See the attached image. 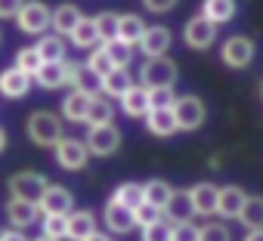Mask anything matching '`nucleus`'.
Masks as SVG:
<instances>
[{
	"label": "nucleus",
	"mask_w": 263,
	"mask_h": 241,
	"mask_svg": "<svg viewBox=\"0 0 263 241\" xmlns=\"http://www.w3.org/2000/svg\"><path fill=\"white\" fill-rule=\"evenodd\" d=\"M164 216H161V210L158 207H152V204H140V207H134V223L140 226V229H146V226H155V223H161Z\"/></svg>",
	"instance_id": "e433bc0d"
},
{
	"label": "nucleus",
	"mask_w": 263,
	"mask_h": 241,
	"mask_svg": "<svg viewBox=\"0 0 263 241\" xmlns=\"http://www.w3.org/2000/svg\"><path fill=\"white\" fill-rule=\"evenodd\" d=\"M146 127H149V133H155V136H174V133H177L174 111H171V108H152V111L146 114Z\"/></svg>",
	"instance_id": "5701e85b"
},
{
	"label": "nucleus",
	"mask_w": 263,
	"mask_h": 241,
	"mask_svg": "<svg viewBox=\"0 0 263 241\" xmlns=\"http://www.w3.org/2000/svg\"><path fill=\"white\" fill-rule=\"evenodd\" d=\"M44 62H41V56H37V50L34 47H22L19 53H16V62H13V68H19L22 74H28L31 81H34V74H37V68H41Z\"/></svg>",
	"instance_id": "473e14b6"
},
{
	"label": "nucleus",
	"mask_w": 263,
	"mask_h": 241,
	"mask_svg": "<svg viewBox=\"0 0 263 241\" xmlns=\"http://www.w3.org/2000/svg\"><path fill=\"white\" fill-rule=\"evenodd\" d=\"M50 179L37 170H19L16 176H10V198L13 201H28V204H37L41 195L47 192Z\"/></svg>",
	"instance_id": "f03ea898"
},
{
	"label": "nucleus",
	"mask_w": 263,
	"mask_h": 241,
	"mask_svg": "<svg viewBox=\"0 0 263 241\" xmlns=\"http://www.w3.org/2000/svg\"><path fill=\"white\" fill-rule=\"evenodd\" d=\"M81 19H84V16H81V10H78L74 4H59V7L53 10V16H50V28L62 37V34H71Z\"/></svg>",
	"instance_id": "aec40b11"
},
{
	"label": "nucleus",
	"mask_w": 263,
	"mask_h": 241,
	"mask_svg": "<svg viewBox=\"0 0 263 241\" xmlns=\"http://www.w3.org/2000/svg\"><path fill=\"white\" fill-rule=\"evenodd\" d=\"M130 87H134V77H130L127 68H111V71L99 81V90H102L105 96H111V99H121Z\"/></svg>",
	"instance_id": "412c9836"
},
{
	"label": "nucleus",
	"mask_w": 263,
	"mask_h": 241,
	"mask_svg": "<svg viewBox=\"0 0 263 241\" xmlns=\"http://www.w3.org/2000/svg\"><path fill=\"white\" fill-rule=\"evenodd\" d=\"M50 16H53V10L44 0H25L19 16H16V25L22 34H44L50 28Z\"/></svg>",
	"instance_id": "20e7f679"
},
{
	"label": "nucleus",
	"mask_w": 263,
	"mask_h": 241,
	"mask_svg": "<svg viewBox=\"0 0 263 241\" xmlns=\"http://www.w3.org/2000/svg\"><path fill=\"white\" fill-rule=\"evenodd\" d=\"M111 201H118V204L127 207V210H134V207L143 204V186H140V183H121V186L115 189Z\"/></svg>",
	"instance_id": "2f4dec72"
},
{
	"label": "nucleus",
	"mask_w": 263,
	"mask_h": 241,
	"mask_svg": "<svg viewBox=\"0 0 263 241\" xmlns=\"http://www.w3.org/2000/svg\"><path fill=\"white\" fill-rule=\"evenodd\" d=\"M198 241H229V229L223 223H204L198 229Z\"/></svg>",
	"instance_id": "ea45409f"
},
{
	"label": "nucleus",
	"mask_w": 263,
	"mask_h": 241,
	"mask_svg": "<svg viewBox=\"0 0 263 241\" xmlns=\"http://www.w3.org/2000/svg\"><path fill=\"white\" fill-rule=\"evenodd\" d=\"M87 152L96 155V158H105V155H115L121 149V130L115 124H102V127H90L87 133Z\"/></svg>",
	"instance_id": "423d86ee"
},
{
	"label": "nucleus",
	"mask_w": 263,
	"mask_h": 241,
	"mask_svg": "<svg viewBox=\"0 0 263 241\" xmlns=\"http://www.w3.org/2000/svg\"><path fill=\"white\" fill-rule=\"evenodd\" d=\"M41 229H44V235H47V238H53V241H62V238H65V216H59V213H53V216H44Z\"/></svg>",
	"instance_id": "58836bf2"
},
{
	"label": "nucleus",
	"mask_w": 263,
	"mask_h": 241,
	"mask_svg": "<svg viewBox=\"0 0 263 241\" xmlns=\"http://www.w3.org/2000/svg\"><path fill=\"white\" fill-rule=\"evenodd\" d=\"M177 96H174V87H155L149 90V111L152 108H174Z\"/></svg>",
	"instance_id": "4c0bfd02"
},
{
	"label": "nucleus",
	"mask_w": 263,
	"mask_h": 241,
	"mask_svg": "<svg viewBox=\"0 0 263 241\" xmlns=\"http://www.w3.org/2000/svg\"><path fill=\"white\" fill-rule=\"evenodd\" d=\"M229 68H248L254 59V44L248 37H229L223 44V56H220Z\"/></svg>",
	"instance_id": "9d476101"
},
{
	"label": "nucleus",
	"mask_w": 263,
	"mask_h": 241,
	"mask_svg": "<svg viewBox=\"0 0 263 241\" xmlns=\"http://www.w3.org/2000/svg\"><path fill=\"white\" fill-rule=\"evenodd\" d=\"M167 47H171V28H164V25H152V28H146V34L140 37V50L146 53V59L164 56Z\"/></svg>",
	"instance_id": "ddd939ff"
},
{
	"label": "nucleus",
	"mask_w": 263,
	"mask_h": 241,
	"mask_svg": "<svg viewBox=\"0 0 263 241\" xmlns=\"http://www.w3.org/2000/svg\"><path fill=\"white\" fill-rule=\"evenodd\" d=\"M143 34H146V22L140 16H118V37L115 41H121L127 47H137Z\"/></svg>",
	"instance_id": "4be33fe9"
},
{
	"label": "nucleus",
	"mask_w": 263,
	"mask_h": 241,
	"mask_svg": "<svg viewBox=\"0 0 263 241\" xmlns=\"http://www.w3.org/2000/svg\"><path fill=\"white\" fill-rule=\"evenodd\" d=\"M87 124L90 127H102V124H115V108L105 96H93L90 108H87Z\"/></svg>",
	"instance_id": "bb28decb"
},
{
	"label": "nucleus",
	"mask_w": 263,
	"mask_h": 241,
	"mask_svg": "<svg viewBox=\"0 0 263 241\" xmlns=\"http://www.w3.org/2000/svg\"><path fill=\"white\" fill-rule=\"evenodd\" d=\"M4 149H7V130L0 127V152H4Z\"/></svg>",
	"instance_id": "09e8293b"
},
{
	"label": "nucleus",
	"mask_w": 263,
	"mask_h": 241,
	"mask_svg": "<svg viewBox=\"0 0 263 241\" xmlns=\"http://www.w3.org/2000/svg\"><path fill=\"white\" fill-rule=\"evenodd\" d=\"M183 37H186V44H189L192 50H208V47L214 44V37H217V25H211L204 16H195V19L186 22Z\"/></svg>",
	"instance_id": "1a4fd4ad"
},
{
	"label": "nucleus",
	"mask_w": 263,
	"mask_h": 241,
	"mask_svg": "<svg viewBox=\"0 0 263 241\" xmlns=\"http://www.w3.org/2000/svg\"><path fill=\"white\" fill-rule=\"evenodd\" d=\"M0 241H28L22 232H13V229H4V235H0Z\"/></svg>",
	"instance_id": "a18cd8bd"
},
{
	"label": "nucleus",
	"mask_w": 263,
	"mask_h": 241,
	"mask_svg": "<svg viewBox=\"0 0 263 241\" xmlns=\"http://www.w3.org/2000/svg\"><path fill=\"white\" fill-rule=\"evenodd\" d=\"M121 111L127 117H146L149 114V90L140 87V84H134L121 96Z\"/></svg>",
	"instance_id": "6ab92c4d"
},
{
	"label": "nucleus",
	"mask_w": 263,
	"mask_h": 241,
	"mask_svg": "<svg viewBox=\"0 0 263 241\" xmlns=\"http://www.w3.org/2000/svg\"><path fill=\"white\" fill-rule=\"evenodd\" d=\"M102 50H105V56L115 68H127V62L134 59V47H127L121 41H108V44H102Z\"/></svg>",
	"instance_id": "72a5a7b5"
},
{
	"label": "nucleus",
	"mask_w": 263,
	"mask_h": 241,
	"mask_svg": "<svg viewBox=\"0 0 263 241\" xmlns=\"http://www.w3.org/2000/svg\"><path fill=\"white\" fill-rule=\"evenodd\" d=\"M41 62H65V41L59 34H44L37 44H34Z\"/></svg>",
	"instance_id": "a878e982"
},
{
	"label": "nucleus",
	"mask_w": 263,
	"mask_h": 241,
	"mask_svg": "<svg viewBox=\"0 0 263 241\" xmlns=\"http://www.w3.org/2000/svg\"><path fill=\"white\" fill-rule=\"evenodd\" d=\"M84 68H87V71H90V74H93L96 81H102V77H105V74H108V71H111L115 65L108 62V56H105V50H102V47H96V50L90 53V59L84 62Z\"/></svg>",
	"instance_id": "f704fd0d"
},
{
	"label": "nucleus",
	"mask_w": 263,
	"mask_h": 241,
	"mask_svg": "<svg viewBox=\"0 0 263 241\" xmlns=\"http://www.w3.org/2000/svg\"><path fill=\"white\" fill-rule=\"evenodd\" d=\"M140 87L146 90H155V87H174L177 84V65L174 59L167 56H158V59H146L143 68H140Z\"/></svg>",
	"instance_id": "7ed1b4c3"
},
{
	"label": "nucleus",
	"mask_w": 263,
	"mask_h": 241,
	"mask_svg": "<svg viewBox=\"0 0 263 241\" xmlns=\"http://www.w3.org/2000/svg\"><path fill=\"white\" fill-rule=\"evenodd\" d=\"M143 241H171V223H155L143 229Z\"/></svg>",
	"instance_id": "a19ab883"
},
{
	"label": "nucleus",
	"mask_w": 263,
	"mask_h": 241,
	"mask_svg": "<svg viewBox=\"0 0 263 241\" xmlns=\"http://www.w3.org/2000/svg\"><path fill=\"white\" fill-rule=\"evenodd\" d=\"M161 216H167V219H171V226L192 223L195 210H192L189 192H183V189H174V192H171V201H167V204H164V210H161Z\"/></svg>",
	"instance_id": "f8f14e48"
},
{
	"label": "nucleus",
	"mask_w": 263,
	"mask_h": 241,
	"mask_svg": "<svg viewBox=\"0 0 263 241\" xmlns=\"http://www.w3.org/2000/svg\"><path fill=\"white\" fill-rule=\"evenodd\" d=\"M171 186L164 183V179H149V183H143V201L146 204H152V207H158V210H164V204L171 201Z\"/></svg>",
	"instance_id": "c756f323"
},
{
	"label": "nucleus",
	"mask_w": 263,
	"mask_h": 241,
	"mask_svg": "<svg viewBox=\"0 0 263 241\" xmlns=\"http://www.w3.org/2000/svg\"><path fill=\"white\" fill-rule=\"evenodd\" d=\"M62 65H65V62H44V65L37 68L34 81H37L44 90H59V87H65V71H62Z\"/></svg>",
	"instance_id": "c85d7f7f"
},
{
	"label": "nucleus",
	"mask_w": 263,
	"mask_h": 241,
	"mask_svg": "<svg viewBox=\"0 0 263 241\" xmlns=\"http://www.w3.org/2000/svg\"><path fill=\"white\" fill-rule=\"evenodd\" d=\"M25 0H0V19H16Z\"/></svg>",
	"instance_id": "37998d69"
},
{
	"label": "nucleus",
	"mask_w": 263,
	"mask_h": 241,
	"mask_svg": "<svg viewBox=\"0 0 263 241\" xmlns=\"http://www.w3.org/2000/svg\"><path fill=\"white\" fill-rule=\"evenodd\" d=\"M143 7L149 13H171L177 7V0H143Z\"/></svg>",
	"instance_id": "c03bdc74"
},
{
	"label": "nucleus",
	"mask_w": 263,
	"mask_h": 241,
	"mask_svg": "<svg viewBox=\"0 0 263 241\" xmlns=\"http://www.w3.org/2000/svg\"><path fill=\"white\" fill-rule=\"evenodd\" d=\"M37 204H28V201H13L10 198V204H7V219L16 226V229H28V226H34V219H37Z\"/></svg>",
	"instance_id": "b1692460"
},
{
	"label": "nucleus",
	"mask_w": 263,
	"mask_h": 241,
	"mask_svg": "<svg viewBox=\"0 0 263 241\" xmlns=\"http://www.w3.org/2000/svg\"><path fill=\"white\" fill-rule=\"evenodd\" d=\"M93 22H96V31H99V44H108V41L118 37V16L115 13H102Z\"/></svg>",
	"instance_id": "c9c22d12"
},
{
	"label": "nucleus",
	"mask_w": 263,
	"mask_h": 241,
	"mask_svg": "<svg viewBox=\"0 0 263 241\" xmlns=\"http://www.w3.org/2000/svg\"><path fill=\"white\" fill-rule=\"evenodd\" d=\"M245 241H263V229H254V232H248V235H245Z\"/></svg>",
	"instance_id": "49530a36"
},
{
	"label": "nucleus",
	"mask_w": 263,
	"mask_h": 241,
	"mask_svg": "<svg viewBox=\"0 0 263 241\" xmlns=\"http://www.w3.org/2000/svg\"><path fill=\"white\" fill-rule=\"evenodd\" d=\"M238 219H241V226L245 229H263V198L260 195H254V198H248L245 201V207H241V213H238Z\"/></svg>",
	"instance_id": "7c9ffc66"
},
{
	"label": "nucleus",
	"mask_w": 263,
	"mask_h": 241,
	"mask_svg": "<svg viewBox=\"0 0 263 241\" xmlns=\"http://www.w3.org/2000/svg\"><path fill=\"white\" fill-rule=\"evenodd\" d=\"M0 235H4V229H0Z\"/></svg>",
	"instance_id": "3c124183"
},
{
	"label": "nucleus",
	"mask_w": 263,
	"mask_h": 241,
	"mask_svg": "<svg viewBox=\"0 0 263 241\" xmlns=\"http://www.w3.org/2000/svg\"><path fill=\"white\" fill-rule=\"evenodd\" d=\"M28 90H31V77L22 74L19 68L10 65L0 71V96L4 99H22V96H28Z\"/></svg>",
	"instance_id": "9b49d317"
},
{
	"label": "nucleus",
	"mask_w": 263,
	"mask_h": 241,
	"mask_svg": "<svg viewBox=\"0 0 263 241\" xmlns=\"http://www.w3.org/2000/svg\"><path fill=\"white\" fill-rule=\"evenodd\" d=\"M245 201H248V195H245L238 186H226V189L217 192V213H220L223 219H238Z\"/></svg>",
	"instance_id": "4468645a"
},
{
	"label": "nucleus",
	"mask_w": 263,
	"mask_h": 241,
	"mask_svg": "<svg viewBox=\"0 0 263 241\" xmlns=\"http://www.w3.org/2000/svg\"><path fill=\"white\" fill-rule=\"evenodd\" d=\"M93 232H96V216L90 210H71L65 216V238L68 241H84Z\"/></svg>",
	"instance_id": "2eb2a0df"
},
{
	"label": "nucleus",
	"mask_w": 263,
	"mask_h": 241,
	"mask_svg": "<svg viewBox=\"0 0 263 241\" xmlns=\"http://www.w3.org/2000/svg\"><path fill=\"white\" fill-rule=\"evenodd\" d=\"M174 120H177V130H198L204 124V102L198 96H177L174 102Z\"/></svg>",
	"instance_id": "39448f33"
},
{
	"label": "nucleus",
	"mask_w": 263,
	"mask_h": 241,
	"mask_svg": "<svg viewBox=\"0 0 263 241\" xmlns=\"http://www.w3.org/2000/svg\"><path fill=\"white\" fill-rule=\"evenodd\" d=\"M71 207H74V198H71V192L62 189V186H47V192H44L41 201H37V210H41L44 216H53V213L68 216Z\"/></svg>",
	"instance_id": "6e6552de"
},
{
	"label": "nucleus",
	"mask_w": 263,
	"mask_h": 241,
	"mask_svg": "<svg viewBox=\"0 0 263 241\" xmlns=\"http://www.w3.org/2000/svg\"><path fill=\"white\" fill-rule=\"evenodd\" d=\"M68 37H71V44L81 47V50H96V47H99V31H96V22H93V19H81Z\"/></svg>",
	"instance_id": "cd10ccee"
},
{
	"label": "nucleus",
	"mask_w": 263,
	"mask_h": 241,
	"mask_svg": "<svg viewBox=\"0 0 263 241\" xmlns=\"http://www.w3.org/2000/svg\"><path fill=\"white\" fill-rule=\"evenodd\" d=\"M171 241H198V226H192V223L171 226Z\"/></svg>",
	"instance_id": "79ce46f5"
},
{
	"label": "nucleus",
	"mask_w": 263,
	"mask_h": 241,
	"mask_svg": "<svg viewBox=\"0 0 263 241\" xmlns=\"http://www.w3.org/2000/svg\"><path fill=\"white\" fill-rule=\"evenodd\" d=\"M34 241H53V238H47V235H41V238H34Z\"/></svg>",
	"instance_id": "8fccbe9b"
},
{
	"label": "nucleus",
	"mask_w": 263,
	"mask_h": 241,
	"mask_svg": "<svg viewBox=\"0 0 263 241\" xmlns=\"http://www.w3.org/2000/svg\"><path fill=\"white\" fill-rule=\"evenodd\" d=\"M53 152H56V164H59L62 170H84L87 161H90L87 146H84L81 139H68V136H62Z\"/></svg>",
	"instance_id": "0eeeda50"
},
{
	"label": "nucleus",
	"mask_w": 263,
	"mask_h": 241,
	"mask_svg": "<svg viewBox=\"0 0 263 241\" xmlns=\"http://www.w3.org/2000/svg\"><path fill=\"white\" fill-rule=\"evenodd\" d=\"M217 186H211V183H198V186H192L189 189V201H192V210L198 213V216H211V213H217Z\"/></svg>",
	"instance_id": "f3484780"
},
{
	"label": "nucleus",
	"mask_w": 263,
	"mask_h": 241,
	"mask_svg": "<svg viewBox=\"0 0 263 241\" xmlns=\"http://www.w3.org/2000/svg\"><path fill=\"white\" fill-rule=\"evenodd\" d=\"M84 241H108V235H105V232H93V235H87Z\"/></svg>",
	"instance_id": "de8ad7c7"
},
{
	"label": "nucleus",
	"mask_w": 263,
	"mask_h": 241,
	"mask_svg": "<svg viewBox=\"0 0 263 241\" xmlns=\"http://www.w3.org/2000/svg\"><path fill=\"white\" fill-rule=\"evenodd\" d=\"M90 93H81V90H71L65 99H62V117L71 120V124H87V108H90Z\"/></svg>",
	"instance_id": "a211bd4d"
},
{
	"label": "nucleus",
	"mask_w": 263,
	"mask_h": 241,
	"mask_svg": "<svg viewBox=\"0 0 263 241\" xmlns=\"http://www.w3.org/2000/svg\"><path fill=\"white\" fill-rule=\"evenodd\" d=\"M25 133H28V139L34 146L56 149L59 139H62V120L53 111H31L28 114V124H25Z\"/></svg>",
	"instance_id": "f257e3e1"
},
{
	"label": "nucleus",
	"mask_w": 263,
	"mask_h": 241,
	"mask_svg": "<svg viewBox=\"0 0 263 241\" xmlns=\"http://www.w3.org/2000/svg\"><path fill=\"white\" fill-rule=\"evenodd\" d=\"M0 41H4V34H0Z\"/></svg>",
	"instance_id": "603ef678"
},
{
	"label": "nucleus",
	"mask_w": 263,
	"mask_h": 241,
	"mask_svg": "<svg viewBox=\"0 0 263 241\" xmlns=\"http://www.w3.org/2000/svg\"><path fill=\"white\" fill-rule=\"evenodd\" d=\"M102 219H105V229H108V232H115V235H127L130 229L137 226V223H134V210L121 207L118 201H108V204H105Z\"/></svg>",
	"instance_id": "dca6fc26"
},
{
	"label": "nucleus",
	"mask_w": 263,
	"mask_h": 241,
	"mask_svg": "<svg viewBox=\"0 0 263 241\" xmlns=\"http://www.w3.org/2000/svg\"><path fill=\"white\" fill-rule=\"evenodd\" d=\"M201 16L211 25H223L235 16V0H204L201 4Z\"/></svg>",
	"instance_id": "393cba45"
}]
</instances>
